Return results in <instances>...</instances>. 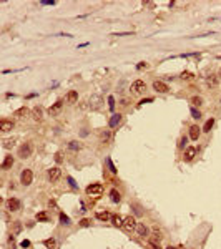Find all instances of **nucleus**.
I'll return each mask as SVG.
<instances>
[{
  "label": "nucleus",
  "instance_id": "1",
  "mask_svg": "<svg viewBox=\"0 0 221 249\" xmlns=\"http://www.w3.org/2000/svg\"><path fill=\"white\" fill-rule=\"evenodd\" d=\"M86 194L98 198V196L103 194V186H101L100 183H92L90 186H86Z\"/></svg>",
  "mask_w": 221,
  "mask_h": 249
},
{
  "label": "nucleus",
  "instance_id": "2",
  "mask_svg": "<svg viewBox=\"0 0 221 249\" xmlns=\"http://www.w3.org/2000/svg\"><path fill=\"white\" fill-rule=\"evenodd\" d=\"M32 151H33V146L30 145V143H23V145L18 148V158L27 160V158L32 156Z\"/></svg>",
  "mask_w": 221,
  "mask_h": 249
},
{
  "label": "nucleus",
  "instance_id": "3",
  "mask_svg": "<svg viewBox=\"0 0 221 249\" xmlns=\"http://www.w3.org/2000/svg\"><path fill=\"white\" fill-rule=\"evenodd\" d=\"M20 181H22V184H23V186H30V184H32V181H33V173H32V170H23V171H22Z\"/></svg>",
  "mask_w": 221,
  "mask_h": 249
},
{
  "label": "nucleus",
  "instance_id": "4",
  "mask_svg": "<svg viewBox=\"0 0 221 249\" xmlns=\"http://www.w3.org/2000/svg\"><path fill=\"white\" fill-rule=\"evenodd\" d=\"M130 90H132V93H136V95H140V93H145V90H146V83L143 82V80H136V82H133V83H132Z\"/></svg>",
  "mask_w": 221,
  "mask_h": 249
},
{
  "label": "nucleus",
  "instance_id": "5",
  "mask_svg": "<svg viewBox=\"0 0 221 249\" xmlns=\"http://www.w3.org/2000/svg\"><path fill=\"white\" fill-rule=\"evenodd\" d=\"M136 226H138V223H136V219L133 216H126L125 218V223H123V228L126 229V231H136Z\"/></svg>",
  "mask_w": 221,
  "mask_h": 249
},
{
  "label": "nucleus",
  "instance_id": "6",
  "mask_svg": "<svg viewBox=\"0 0 221 249\" xmlns=\"http://www.w3.org/2000/svg\"><path fill=\"white\" fill-rule=\"evenodd\" d=\"M7 208H8V211H12V213H17V211L22 208V203L17 198H10L7 201Z\"/></svg>",
  "mask_w": 221,
  "mask_h": 249
},
{
  "label": "nucleus",
  "instance_id": "7",
  "mask_svg": "<svg viewBox=\"0 0 221 249\" xmlns=\"http://www.w3.org/2000/svg\"><path fill=\"white\" fill-rule=\"evenodd\" d=\"M60 176H62V170L60 168H52V170H48V178H50V181L52 183H55V181H58L60 179Z\"/></svg>",
  "mask_w": 221,
  "mask_h": 249
},
{
  "label": "nucleus",
  "instance_id": "8",
  "mask_svg": "<svg viewBox=\"0 0 221 249\" xmlns=\"http://www.w3.org/2000/svg\"><path fill=\"white\" fill-rule=\"evenodd\" d=\"M62 108H63V101H57V103H53L50 108H48V113H50V116H57V115L62 111Z\"/></svg>",
  "mask_w": 221,
  "mask_h": 249
},
{
  "label": "nucleus",
  "instance_id": "9",
  "mask_svg": "<svg viewBox=\"0 0 221 249\" xmlns=\"http://www.w3.org/2000/svg\"><path fill=\"white\" fill-rule=\"evenodd\" d=\"M88 105L92 110H96V108L101 105V96L100 95H92V98L88 100Z\"/></svg>",
  "mask_w": 221,
  "mask_h": 249
},
{
  "label": "nucleus",
  "instance_id": "10",
  "mask_svg": "<svg viewBox=\"0 0 221 249\" xmlns=\"http://www.w3.org/2000/svg\"><path fill=\"white\" fill-rule=\"evenodd\" d=\"M65 101H67V103H70V105L77 103V101H78V93H77L75 90H70V92L65 95Z\"/></svg>",
  "mask_w": 221,
  "mask_h": 249
},
{
  "label": "nucleus",
  "instance_id": "11",
  "mask_svg": "<svg viewBox=\"0 0 221 249\" xmlns=\"http://www.w3.org/2000/svg\"><path fill=\"white\" fill-rule=\"evenodd\" d=\"M10 130H14V121L12 120H0V131H10Z\"/></svg>",
  "mask_w": 221,
  "mask_h": 249
},
{
  "label": "nucleus",
  "instance_id": "12",
  "mask_svg": "<svg viewBox=\"0 0 221 249\" xmlns=\"http://www.w3.org/2000/svg\"><path fill=\"white\" fill-rule=\"evenodd\" d=\"M153 90H156L158 93H166L168 90H170V86H168L165 82H158L156 80V82H153Z\"/></svg>",
  "mask_w": 221,
  "mask_h": 249
},
{
  "label": "nucleus",
  "instance_id": "13",
  "mask_svg": "<svg viewBox=\"0 0 221 249\" xmlns=\"http://www.w3.org/2000/svg\"><path fill=\"white\" fill-rule=\"evenodd\" d=\"M196 153H198V149H196L195 146H188V148H186V151H185V160L186 161H191L193 158L196 156Z\"/></svg>",
  "mask_w": 221,
  "mask_h": 249
},
{
  "label": "nucleus",
  "instance_id": "14",
  "mask_svg": "<svg viewBox=\"0 0 221 249\" xmlns=\"http://www.w3.org/2000/svg\"><path fill=\"white\" fill-rule=\"evenodd\" d=\"M200 135H201V128H198L196 124H193L191 128H189V138L196 141V140L200 138Z\"/></svg>",
  "mask_w": 221,
  "mask_h": 249
},
{
  "label": "nucleus",
  "instance_id": "15",
  "mask_svg": "<svg viewBox=\"0 0 221 249\" xmlns=\"http://www.w3.org/2000/svg\"><path fill=\"white\" fill-rule=\"evenodd\" d=\"M29 113H32V111H30L27 106H22V108H18V110L14 113V116H17V118H25V116H29Z\"/></svg>",
  "mask_w": 221,
  "mask_h": 249
},
{
  "label": "nucleus",
  "instance_id": "16",
  "mask_svg": "<svg viewBox=\"0 0 221 249\" xmlns=\"http://www.w3.org/2000/svg\"><path fill=\"white\" fill-rule=\"evenodd\" d=\"M136 232H138L140 238H146V236H148V228H146L143 223H138V226H136Z\"/></svg>",
  "mask_w": 221,
  "mask_h": 249
},
{
  "label": "nucleus",
  "instance_id": "17",
  "mask_svg": "<svg viewBox=\"0 0 221 249\" xmlns=\"http://www.w3.org/2000/svg\"><path fill=\"white\" fill-rule=\"evenodd\" d=\"M42 116H43V110L40 106H35V108H32V118L35 121H40L42 120Z\"/></svg>",
  "mask_w": 221,
  "mask_h": 249
},
{
  "label": "nucleus",
  "instance_id": "18",
  "mask_svg": "<svg viewBox=\"0 0 221 249\" xmlns=\"http://www.w3.org/2000/svg\"><path fill=\"white\" fill-rule=\"evenodd\" d=\"M111 221H113V226H117V228H123L125 218L120 216V214H115V216H111Z\"/></svg>",
  "mask_w": 221,
  "mask_h": 249
},
{
  "label": "nucleus",
  "instance_id": "19",
  "mask_svg": "<svg viewBox=\"0 0 221 249\" xmlns=\"http://www.w3.org/2000/svg\"><path fill=\"white\" fill-rule=\"evenodd\" d=\"M14 166V156H5V160L2 161V170H10Z\"/></svg>",
  "mask_w": 221,
  "mask_h": 249
},
{
  "label": "nucleus",
  "instance_id": "20",
  "mask_svg": "<svg viewBox=\"0 0 221 249\" xmlns=\"http://www.w3.org/2000/svg\"><path fill=\"white\" fill-rule=\"evenodd\" d=\"M95 216H96V219H100V221H108V219H111V216H110V213H108V211H101V213H96Z\"/></svg>",
  "mask_w": 221,
  "mask_h": 249
},
{
  "label": "nucleus",
  "instance_id": "21",
  "mask_svg": "<svg viewBox=\"0 0 221 249\" xmlns=\"http://www.w3.org/2000/svg\"><path fill=\"white\" fill-rule=\"evenodd\" d=\"M22 231V223L20 221H14L12 223V234H18Z\"/></svg>",
  "mask_w": 221,
  "mask_h": 249
},
{
  "label": "nucleus",
  "instance_id": "22",
  "mask_svg": "<svg viewBox=\"0 0 221 249\" xmlns=\"http://www.w3.org/2000/svg\"><path fill=\"white\" fill-rule=\"evenodd\" d=\"M120 121H121V115H113V116L110 118V128H115Z\"/></svg>",
  "mask_w": 221,
  "mask_h": 249
},
{
  "label": "nucleus",
  "instance_id": "23",
  "mask_svg": "<svg viewBox=\"0 0 221 249\" xmlns=\"http://www.w3.org/2000/svg\"><path fill=\"white\" fill-rule=\"evenodd\" d=\"M110 198H111V201H113V203H118V201L121 199V196H120V193H118L117 189L113 188V189L110 191Z\"/></svg>",
  "mask_w": 221,
  "mask_h": 249
},
{
  "label": "nucleus",
  "instance_id": "24",
  "mask_svg": "<svg viewBox=\"0 0 221 249\" xmlns=\"http://www.w3.org/2000/svg\"><path fill=\"white\" fill-rule=\"evenodd\" d=\"M43 244H45V248H48V249H53L55 246H57V241H55L53 238H50V239H45V241H43Z\"/></svg>",
  "mask_w": 221,
  "mask_h": 249
},
{
  "label": "nucleus",
  "instance_id": "25",
  "mask_svg": "<svg viewBox=\"0 0 221 249\" xmlns=\"http://www.w3.org/2000/svg\"><path fill=\"white\" fill-rule=\"evenodd\" d=\"M206 83H208L210 86H216V85H218V78H216V75H210V76L206 78Z\"/></svg>",
  "mask_w": 221,
  "mask_h": 249
},
{
  "label": "nucleus",
  "instance_id": "26",
  "mask_svg": "<svg viewBox=\"0 0 221 249\" xmlns=\"http://www.w3.org/2000/svg\"><path fill=\"white\" fill-rule=\"evenodd\" d=\"M191 105L193 106H201V105H203V98H201V96H193L191 98Z\"/></svg>",
  "mask_w": 221,
  "mask_h": 249
},
{
  "label": "nucleus",
  "instance_id": "27",
  "mask_svg": "<svg viewBox=\"0 0 221 249\" xmlns=\"http://www.w3.org/2000/svg\"><path fill=\"white\" fill-rule=\"evenodd\" d=\"M213 124H214V120L213 118H210V120L206 121V123H204V126H203V131H211V128H213Z\"/></svg>",
  "mask_w": 221,
  "mask_h": 249
},
{
  "label": "nucleus",
  "instance_id": "28",
  "mask_svg": "<svg viewBox=\"0 0 221 249\" xmlns=\"http://www.w3.org/2000/svg\"><path fill=\"white\" fill-rule=\"evenodd\" d=\"M189 113H191V116L195 118V120H200V118H201V113H200V110H196L195 106H191V110H189Z\"/></svg>",
  "mask_w": 221,
  "mask_h": 249
},
{
  "label": "nucleus",
  "instance_id": "29",
  "mask_svg": "<svg viewBox=\"0 0 221 249\" xmlns=\"http://www.w3.org/2000/svg\"><path fill=\"white\" fill-rule=\"evenodd\" d=\"M148 244H150V248H151V249H161L160 241L156 242V239H150V241H148Z\"/></svg>",
  "mask_w": 221,
  "mask_h": 249
},
{
  "label": "nucleus",
  "instance_id": "30",
  "mask_svg": "<svg viewBox=\"0 0 221 249\" xmlns=\"http://www.w3.org/2000/svg\"><path fill=\"white\" fill-rule=\"evenodd\" d=\"M15 145V138H10V140H4V148H12Z\"/></svg>",
  "mask_w": 221,
  "mask_h": 249
},
{
  "label": "nucleus",
  "instance_id": "31",
  "mask_svg": "<svg viewBox=\"0 0 221 249\" xmlns=\"http://www.w3.org/2000/svg\"><path fill=\"white\" fill-rule=\"evenodd\" d=\"M37 221L47 223V221H48V216H47V213H38V214H37Z\"/></svg>",
  "mask_w": 221,
  "mask_h": 249
},
{
  "label": "nucleus",
  "instance_id": "32",
  "mask_svg": "<svg viewBox=\"0 0 221 249\" xmlns=\"http://www.w3.org/2000/svg\"><path fill=\"white\" fill-rule=\"evenodd\" d=\"M193 76H195V75L189 73V71H183V73H181V78L183 80H193Z\"/></svg>",
  "mask_w": 221,
  "mask_h": 249
},
{
  "label": "nucleus",
  "instance_id": "33",
  "mask_svg": "<svg viewBox=\"0 0 221 249\" xmlns=\"http://www.w3.org/2000/svg\"><path fill=\"white\" fill-rule=\"evenodd\" d=\"M80 226H82V228H86V226H90V219H86V218H83V219L80 221Z\"/></svg>",
  "mask_w": 221,
  "mask_h": 249
},
{
  "label": "nucleus",
  "instance_id": "34",
  "mask_svg": "<svg viewBox=\"0 0 221 249\" xmlns=\"http://www.w3.org/2000/svg\"><path fill=\"white\" fill-rule=\"evenodd\" d=\"M108 106H110V110H113V108H115V98H113V96H110V98H108Z\"/></svg>",
  "mask_w": 221,
  "mask_h": 249
},
{
  "label": "nucleus",
  "instance_id": "35",
  "mask_svg": "<svg viewBox=\"0 0 221 249\" xmlns=\"http://www.w3.org/2000/svg\"><path fill=\"white\" fill-rule=\"evenodd\" d=\"M70 148H71V149H78L80 145H78L77 141H70Z\"/></svg>",
  "mask_w": 221,
  "mask_h": 249
},
{
  "label": "nucleus",
  "instance_id": "36",
  "mask_svg": "<svg viewBox=\"0 0 221 249\" xmlns=\"http://www.w3.org/2000/svg\"><path fill=\"white\" fill-rule=\"evenodd\" d=\"M186 141H188V138H186V136H183V138L180 140V148H183V146L186 145Z\"/></svg>",
  "mask_w": 221,
  "mask_h": 249
},
{
  "label": "nucleus",
  "instance_id": "37",
  "mask_svg": "<svg viewBox=\"0 0 221 249\" xmlns=\"http://www.w3.org/2000/svg\"><path fill=\"white\" fill-rule=\"evenodd\" d=\"M108 166H110V170H111V173H117V168L113 166V163H111V160H108Z\"/></svg>",
  "mask_w": 221,
  "mask_h": 249
},
{
  "label": "nucleus",
  "instance_id": "38",
  "mask_svg": "<svg viewBox=\"0 0 221 249\" xmlns=\"http://www.w3.org/2000/svg\"><path fill=\"white\" fill-rule=\"evenodd\" d=\"M146 67H148V65H146L145 62H141V63H138V65H136V68H138V70H143V68H146Z\"/></svg>",
  "mask_w": 221,
  "mask_h": 249
},
{
  "label": "nucleus",
  "instance_id": "39",
  "mask_svg": "<svg viewBox=\"0 0 221 249\" xmlns=\"http://www.w3.org/2000/svg\"><path fill=\"white\" fill-rule=\"evenodd\" d=\"M55 161H57V163H62V153L55 154Z\"/></svg>",
  "mask_w": 221,
  "mask_h": 249
},
{
  "label": "nucleus",
  "instance_id": "40",
  "mask_svg": "<svg viewBox=\"0 0 221 249\" xmlns=\"http://www.w3.org/2000/svg\"><path fill=\"white\" fill-rule=\"evenodd\" d=\"M68 183H70L71 188H77V184H75V181H73V178H68Z\"/></svg>",
  "mask_w": 221,
  "mask_h": 249
},
{
  "label": "nucleus",
  "instance_id": "41",
  "mask_svg": "<svg viewBox=\"0 0 221 249\" xmlns=\"http://www.w3.org/2000/svg\"><path fill=\"white\" fill-rule=\"evenodd\" d=\"M30 246V241H22V248H29Z\"/></svg>",
  "mask_w": 221,
  "mask_h": 249
},
{
  "label": "nucleus",
  "instance_id": "42",
  "mask_svg": "<svg viewBox=\"0 0 221 249\" xmlns=\"http://www.w3.org/2000/svg\"><path fill=\"white\" fill-rule=\"evenodd\" d=\"M60 218H62V221H63V223H68V218H67V216H65V214H62V216H60Z\"/></svg>",
  "mask_w": 221,
  "mask_h": 249
},
{
  "label": "nucleus",
  "instance_id": "43",
  "mask_svg": "<svg viewBox=\"0 0 221 249\" xmlns=\"http://www.w3.org/2000/svg\"><path fill=\"white\" fill-rule=\"evenodd\" d=\"M166 249H176V248H171V246H170V248H166Z\"/></svg>",
  "mask_w": 221,
  "mask_h": 249
},
{
  "label": "nucleus",
  "instance_id": "44",
  "mask_svg": "<svg viewBox=\"0 0 221 249\" xmlns=\"http://www.w3.org/2000/svg\"><path fill=\"white\" fill-rule=\"evenodd\" d=\"M219 78H221V70H219Z\"/></svg>",
  "mask_w": 221,
  "mask_h": 249
}]
</instances>
